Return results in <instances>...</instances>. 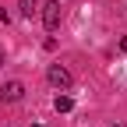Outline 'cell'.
Wrapping results in <instances>:
<instances>
[{
	"label": "cell",
	"mask_w": 127,
	"mask_h": 127,
	"mask_svg": "<svg viewBox=\"0 0 127 127\" xmlns=\"http://www.w3.org/2000/svg\"><path fill=\"white\" fill-rule=\"evenodd\" d=\"M35 127H39V124H35Z\"/></svg>",
	"instance_id": "52a82bcc"
},
{
	"label": "cell",
	"mask_w": 127,
	"mask_h": 127,
	"mask_svg": "<svg viewBox=\"0 0 127 127\" xmlns=\"http://www.w3.org/2000/svg\"><path fill=\"white\" fill-rule=\"evenodd\" d=\"M71 95H57V99H53V109H57V113H71Z\"/></svg>",
	"instance_id": "277c9868"
},
{
	"label": "cell",
	"mask_w": 127,
	"mask_h": 127,
	"mask_svg": "<svg viewBox=\"0 0 127 127\" xmlns=\"http://www.w3.org/2000/svg\"><path fill=\"white\" fill-rule=\"evenodd\" d=\"M0 64H4V50H0Z\"/></svg>",
	"instance_id": "8992f818"
},
{
	"label": "cell",
	"mask_w": 127,
	"mask_h": 127,
	"mask_svg": "<svg viewBox=\"0 0 127 127\" xmlns=\"http://www.w3.org/2000/svg\"><path fill=\"white\" fill-rule=\"evenodd\" d=\"M42 21H46V28H50V32L60 25V4H57V0H50V4L42 7Z\"/></svg>",
	"instance_id": "3957f363"
},
{
	"label": "cell",
	"mask_w": 127,
	"mask_h": 127,
	"mask_svg": "<svg viewBox=\"0 0 127 127\" xmlns=\"http://www.w3.org/2000/svg\"><path fill=\"white\" fill-rule=\"evenodd\" d=\"M71 81H74V78H71V71L67 67H60V64H53V67H50V85L53 88H71Z\"/></svg>",
	"instance_id": "6da1fadb"
},
{
	"label": "cell",
	"mask_w": 127,
	"mask_h": 127,
	"mask_svg": "<svg viewBox=\"0 0 127 127\" xmlns=\"http://www.w3.org/2000/svg\"><path fill=\"white\" fill-rule=\"evenodd\" d=\"M35 4H39V0H21V11L25 14H35Z\"/></svg>",
	"instance_id": "5b68a950"
},
{
	"label": "cell",
	"mask_w": 127,
	"mask_h": 127,
	"mask_svg": "<svg viewBox=\"0 0 127 127\" xmlns=\"http://www.w3.org/2000/svg\"><path fill=\"white\" fill-rule=\"evenodd\" d=\"M21 95H25V85L21 81H7L4 88H0V102H18Z\"/></svg>",
	"instance_id": "7a4b0ae2"
}]
</instances>
